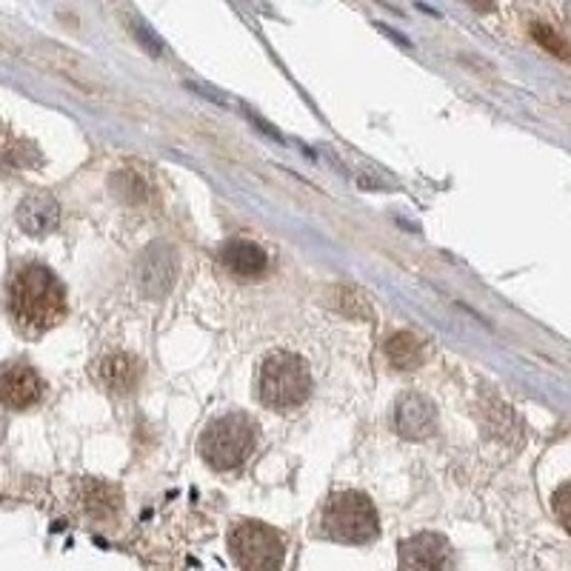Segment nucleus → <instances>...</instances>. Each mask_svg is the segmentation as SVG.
Wrapping results in <instances>:
<instances>
[{
	"label": "nucleus",
	"instance_id": "obj_9",
	"mask_svg": "<svg viewBox=\"0 0 571 571\" xmlns=\"http://www.w3.org/2000/svg\"><path fill=\"white\" fill-rule=\"evenodd\" d=\"M95 381L103 392H110V395L117 397H126L132 395L141 383V363L132 357V354H106L101 357L95 366Z\"/></svg>",
	"mask_w": 571,
	"mask_h": 571
},
{
	"label": "nucleus",
	"instance_id": "obj_12",
	"mask_svg": "<svg viewBox=\"0 0 571 571\" xmlns=\"http://www.w3.org/2000/svg\"><path fill=\"white\" fill-rule=\"evenodd\" d=\"M386 361L397 372H415L426 361V343L412 332H395L386 341Z\"/></svg>",
	"mask_w": 571,
	"mask_h": 571
},
{
	"label": "nucleus",
	"instance_id": "obj_4",
	"mask_svg": "<svg viewBox=\"0 0 571 571\" xmlns=\"http://www.w3.org/2000/svg\"><path fill=\"white\" fill-rule=\"evenodd\" d=\"M258 443V428L249 415H224L211 421L200 435V457L211 469L229 471L249 460Z\"/></svg>",
	"mask_w": 571,
	"mask_h": 571
},
{
	"label": "nucleus",
	"instance_id": "obj_2",
	"mask_svg": "<svg viewBox=\"0 0 571 571\" xmlns=\"http://www.w3.org/2000/svg\"><path fill=\"white\" fill-rule=\"evenodd\" d=\"M320 534L332 543L368 546L381 534V517L363 491H334L320 511Z\"/></svg>",
	"mask_w": 571,
	"mask_h": 571
},
{
	"label": "nucleus",
	"instance_id": "obj_3",
	"mask_svg": "<svg viewBox=\"0 0 571 571\" xmlns=\"http://www.w3.org/2000/svg\"><path fill=\"white\" fill-rule=\"evenodd\" d=\"M312 372L307 361L292 352L269 354L258 374L260 403L274 412H289L309 401L312 395Z\"/></svg>",
	"mask_w": 571,
	"mask_h": 571
},
{
	"label": "nucleus",
	"instance_id": "obj_13",
	"mask_svg": "<svg viewBox=\"0 0 571 571\" xmlns=\"http://www.w3.org/2000/svg\"><path fill=\"white\" fill-rule=\"evenodd\" d=\"M141 280L152 294H164L172 286V280H175V263H172V255L169 252L157 255V249L146 255Z\"/></svg>",
	"mask_w": 571,
	"mask_h": 571
},
{
	"label": "nucleus",
	"instance_id": "obj_17",
	"mask_svg": "<svg viewBox=\"0 0 571 571\" xmlns=\"http://www.w3.org/2000/svg\"><path fill=\"white\" fill-rule=\"evenodd\" d=\"M0 129H3V126H0Z\"/></svg>",
	"mask_w": 571,
	"mask_h": 571
},
{
	"label": "nucleus",
	"instance_id": "obj_5",
	"mask_svg": "<svg viewBox=\"0 0 571 571\" xmlns=\"http://www.w3.org/2000/svg\"><path fill=\"white\" fill-rule=\"evenodd\" d=\"M229 551L240 571H280L286 560L280 531L260 520H238L231 526Z\"/></svg>",
	"mask_w": 571,
	"mask_h": 571
},
{
	"label": "nucleus",
	"instance_id": "obj_6",
	"mask_svg": "<svg viewBox=\"0 0 571 571\" xmlns=\"http://www.w3.org/2000/svg\"><path fill=\"white\" fill-rule=\"evenodd\" d=\"M397 571H455V551L437 531H421L397 549Z\"/></svg>",
	"mask_w": 571,
	"mask_h": 571
},
{
	"label": "nucleus",
	"instance_id": "obj_16",
	"mask_svg": "<svg viewBox=\"0 0 571 571\" xmlns=\"http://www.w3.org/2000/svg\"><path fill=\"white\" fill-rule=\"evenodd\" d=\"M471 9H477V12H491L495 9V0H466Z\"/></svg>",
	"mask_w": 571,
	"mask_h": 571
},
{
	"label": "nucleus",
	"instance_id": "obj_11",
	"mask_svg": "<svg viewBox=\"0 0 571 571\" xmlns=\"http://www.w3.org/2000/svg\"><path fill=\"white\" fill-rule=\"evenodd\" d=\"M18 224L27 235L43 238L49 231H55L61 224V204L49 191H34L18 206Z\"/></svg>",
	"mask_w": 571,
	"mask_h": 571
},
{
	"label": "nucleus",
	"instance_id": "obj_7",
	"mask_svg": "<svg viewBox=\"0 0 571 571\" xmlns=\"http://www.w3.org/2000/svg\"><path fill=\"white\" fill-rule=\"evenodd\" d=\"M43 397L41 374L34 372L27 363H12V366L0 368V406L21 408L34 406Z\"/></svg>",
	"mask_w": 571,
	"mask_h": 571
},
{
	"label": "nucleus",
	"instance_id": "obj_1",
	"mask_svg": "<svg viewBox=\"0 0 571 571\" xmlns=\"http://www.w3.org/2000/svg\"><path fill=\"white\" fill-rule=\"evenodd\" d=\"M9 314L14 326L29 338L55 329L66 314V292L52 269L43 263H27L9 283Z\"/></svg>",
	"mask_w": 571,
	"mask_h": 571
},
{
	"label": "nucleus",
	"instance_id": "obj_14",
	"mask_svg": "<svg viewBox=\"0 0 571 571\" xmlns=\"http://www.w3.org/2000/svg\"><path fill=\"white\" fill-rule=\"evenodd\" d=\"M551 506H554V515H558L560 526H563L565 531H571V484H563L554 491Z\"/></svg>",
	"mask_w": 571,
	"mask_h": 571
},
{
	"label": "nucleus",
	"instance_id": "obj_10",
	"mask_svg": "<svg viewBox=\"0 0 571 571\" xmlns=\"http://www.w3.org/2000/svg\"><path fill=\"white\" fill-rule=\"evenodd\" d=\"M220 263L226 266V272L235 274L240 280H258L269 272V252L260 249L252 240H229L220 249Z\"/></svg>",
	"mask_w": 571,
	"mask_h": 571
},
{
	"label": "nucleus",
	"instance_id": "obj_15",
	"mask_svg": "<svg viewBox=\"0 0 571 571\" xmlns=\"http://www.w3.org/2000/svg\"><path fill=\"white\" fill-rule=\"evenodd\" d=\"M534 38H538L546 49H551L554 55H569V52H565V43L558 41V34L551 32L549 27H534Z\"/></svg>",
	"mask_w": 571,
	"mask_h": 571
},
{
	"label": "nucleus",
	"instance_id": "obj_8",
	"mask_svg": "<svg viewBox=\"0 0 571 571\" xmlns=\"http://www.w3.org/2000/svg\"><path fill=\"white\" fill-rule=\"evenodd\" d=\"M395 426L406 440H426L435 435L437 412L432 401L417 392H406L395 406Z\"/></svg>",
	"mask_w": 571,
	"mask_h": 571
}]
</instances>
